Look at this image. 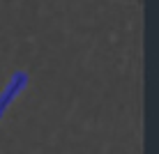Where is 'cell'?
<instances>
[{"mask_svg": "<svg viewBox=\"0 0 159 154\" xmlns=\"http://www.w3.org/2000/svg\"><path fill=\"white\" fill-rule=\"evenodd\" d=\"M25 83H28V78H25L23 71H16V74L12 76V81L7 83V87L0 92V117L5 115V111H7L9 103H12L14 99L21 95V90L25 87Z\"/></svg>", "mask_w": 159, "mask_h": 154, "instance_id": "1", "label": "cell"}]
</instances>
